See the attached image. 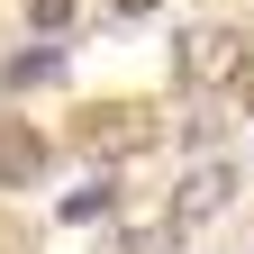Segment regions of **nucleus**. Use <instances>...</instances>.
Listing matches in <instances>:
<instances>
[{
    "label": "nucleus",
    "mask_w": 254,
    "mask_h": 254,
    "mask_svg": "<svg viewBox=\"0 0 254 254\" xmlns=\"http://www.w3.org/2000/svg\"><path fill=\"white\" fill-rule=\"evenodd\" d=\"M173 73H182V82H209V73H236V37H218V27H200V37H182Z\"/></svg>",
    "instance_id": "2"
},
{
    "label": "nucleus",
    "mask_w": 254,
    "mask_h": 254,
    "mask_svg": "<svg viewBox=\"0 0 254 254\" xmlns=\"http://www.w3.org/2000/svg\"><path fill=\"white\" fill-rule=\"evenodd\" d=\"M109 200H118V190H109V182H82V190H73V200H64V218H109Z\"/></svg>",
    "instance_id": "5"
},
{
    "label": "nucleus",
    "mask_w": 254,
    "mask_h": 254,
    "mask_svg": "<svg viewBox=\"0 0 254 254\" xmlns=\"http://www.w3.org/2000/svg\"><path fill=\"white\" fill-rule=\"evenodd\" d=\"M55 73H64V55H55V46H37V55H9V73H0V82L27 91V82H55Z\"/></svg>",
    "instance_id": "3"
},
{
    "label": "nucleus",
    "mask_w": 254,
    "mask_h": 254,
    "mask_svg": "<svg viewBox=\"0 0 254 254\" xmlns=\"http://www.w3.org/2000/svg\"><path fill=\"white\" fill-rule=\"evenodd\" d=\"M218 200H227V164H209V173H190V200H182V218H209Z\"/></svg>",
    "instance_id": "4"
},
{
    "label": "nucleus",
    "mask_w": 254,
    "mask_h": 254,
    "mask_svg": "<svg viewBox=\"0 0 254 254\" xmlns=\"http://www.w3.org/2000/svg\"><path fill=\"white\" fill-rule=\"evenodd\" d=\"M37 173H46V136H37L27 118H0V182H9V190H27Z\"/></svg>",
    "instance_id": "1"
},
{
    "label": "nucleus",
    "mask_w": 254,
    "mask_h": 254,
    "mask_svg": "<svg viewBox=\"0 0 254 254\" xmlns=\"http://www.w3.org/2000/svg\"><path fill=\"white\" fill-rule=\"evenodd\" d=\"M118 9H127V18H145V9H154V0H118Z\"/></svg>",
    "instance_id": "7"
},
{
    "label": "nucleus",
    "mask_w": 254,
    "mask_h": 254,
    "mask_svg": "<svg viewBox=\"0 0 254 254\" xmlns=\"http://www.w3.org/2000/svg\"><path fill=\"white\" fill-rule=\"evenodd\" d=\"M27 18L37 27H73V0H27Z\"/></svg>",
    "instance_id": "6"
}]
</instances>
